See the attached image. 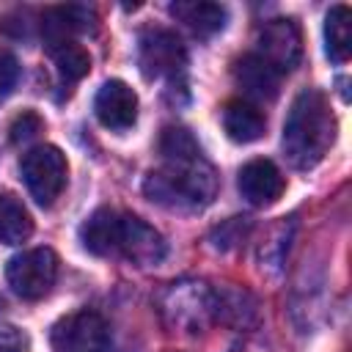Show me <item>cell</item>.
I'll use <instances>...</instances> for the list:
<instances>
[{
  "label": "cell",
  "instance_id": "cell-4",
  "mask_svg": "<svg viewBox=\"0 0 352 352\" xmlns=\"http://www.w3.org/2000/svg\"><path fill=\"white\" fill-rule=\"evenodd\" d=\"M19 173H22V182L30 192V198L38 204V206H52L55 198L63 192L66 187V176H69V165H66V157L58 146H36L30 148L22 162H19Z\"/></svg>",
  "mask_w": 352,
  "mask_h": 352
},
{
  "label": "cell",
  "instance_id": "cell-6",
  "mask_svg": "<svg viewBox=\"0 0 352 352\" xmlns=\"http://www.w3.org/2000/svg\"><path fill=\"white\" fill-rule=\"evenodd\" d=\"M55 352H110V327L96 311H74L52 324Z\"/></svg>",
  "mask_w": 352,
  "mask_h": 352
},
{
  "label": "cell",
  "instance_id": "cell-14",
  "mask_svg": "<svg viewBox=\"0 0 352 352\" xmlns=\"http://www.w3.org/2000/svg\"><path fill=\"white\" fill-rule=\"evenodd\" d=\"M223 129L234 143H253L264 135L267 121L256 104L245 99H231L223 107Z\"/></svg>",
  "mask_w": 352,
  "mask_h": 352
},
{
  "label": "cell",
  "instance_id": "cell-12",
  "mask_svg": "<svg viewBox=\"0 0 352 352\" xmlns=\"http://www.w3.org/2000/svg\"><path fill=\"white\" fill-rule=\"evenodd\" d=\"M234 80L245 96L258 102H272L280 91V74L256 52H248L234 63Z\"/></svg>",
  "mask_w": 352,
  "mask_h": 352
},
{
  "label": "cell",
  "instance_id": "cell-11",
  "mask_svg": "<svg viewBox=\"0 0 352 352\" xmlns=\"http://www.w3.org/2000/svg\"><path fill=\"white\" fill-rule=\"evenodd\" d=\"M236 187L250 206H270L283 195L286 179L272 160H250L239 168Z\"/></svg>",
  "mask_w": 352,
  "mask_h": 352
},
{
  "label": "cell",
  "instance_id": "cell-17",
  "mask_svg": "<svg viewBox=\"0 0 352 352\" xmlns=\"http://www.w3.org/2000/svg\"><path fill=\"white\" fill-rule=\"evenodd\" d=\"M33 234V217L22 198L14 192H0V242L22 245Z\"/></svg>",
  "mask_w": 352,
  "mask_h": 352
},
{
  "label": "cell",
  "instance_id": "cell-19",
  "mask_svg": "<svg viewBox=\"0 0 352 352\" xmlns=\"http://www.w3.org/2000/svg\"><path fill=\"white\" fill-rule=\"evenodd\" d=\"M44 129V121L38 118V113H33V110H25V113H19L16 118H14V124H11V143H28V140H33L38 132Z\"/></svg>",
  "mask_w": 352,
  "mask_h": 352
},
{
  "label": "cell",
  "instance_id": "cell-2",
  "mask_svg": "<svg viewBox=\"0 0 352 352\" xmlns=\"http://www.w3.org/2000/svg\"><path fill=\"white\" fill-rule=\"evenodd\" d=\"M336 140V116L327 96L316 88H305L294 96L283 121V157L297 170H311L324 160Z\"/></svg>",
  "mask_w": 352,
  "mask_h": 352
},
{
  "label": "cell",
  "instance_id": "cell-7",
  "mask_svg": "<svg viewBox=\"0 0 352 352\" xmlns=\"http://www.w3.org/2000/svg\"><path fill=\"white\" fill-rule=\"evenodd\" d=\"M138 63H140V72L148 80H160V77L173 80L187 66V50H184L182 38L173 30L154 28V30H146L140 36Z\"/></svg>",
  "mask_w": 352,
  "mask_h": 352
},
{
  "label": "cell",
  "instance_id": "cell-9",
  "mask_svg": "<svg viewBox=\"0 0 352 352\" xmlns=\"http://www.w3.org/2000/svg\"><path fill=\"white\" fill-rule=\"evenodd\" d=\"M116 256H124L126 261H132L138 267L160 264L165 256V239L146 220H140L135 214H118Z\"/></svg>",
  "mask_w": 352,
  "mask_h": 352
},
{
  "label": "cell",
  "instance_id": "cell-5",
  "mask_svg": "<svg viewBox=\"0 0 352 352\" xmlns=\"http://www.w3.org/2000/svg\"><path fill=\"white\" fill-rule=\"evenodd\" d=\"M58 275V256L50 248H33L16 253L6 267V280L11 292L22 300H41Z\"/></svg>",
  "mask_w": 352,
  "mask_h": 352
},
{
  "label": "cell",
  "instance_id": "cell-16",
  "mask_svg": "<svg viewBox=\"0 0 352 352\" xmlns=\"http://www.w3.org/2000/svg\"><path fill=\"white\" fill-rule=\"evenodd\" d=\"M324 50L333 63H346L352 55V11L338 3L324 16Z\"/></svg>",
  "mask_w": 352,
  "mask_h": 352
},
{
  "label": "cell",
  "instance_id": "cell-10",
  "mask_svg": "<svg viewBox=\"0 0 352 352\" xmlns=\"http://www.w3.org/2000/svg\"><path fill=\"white\" fill-rule=\"evenodd\" d=\"M94 113L102 126L124 132L138 121V94L124 80H107L94 96Z\"/></svg>",
  "mask_w": 352,
  "mask_h": 352
},
{
  "label": "cell",
  "instance_id": "cell-8",
  "mask_svg": "<svg viewBox=\"0 0 352 352\" xmlns=\"http://www.w3.org/2000/svg\"><path fill=\"white\" fill-rule=\"evenodd\" d=\"M258 58H264L278 74L292 72L302 55V36L294 19H270L258 28Z\"/></svg>",
  "mask_w": 352,
  "mask_h": 352
},
{
  "label": "cell",
  "instance_id": "cell-20",
  "mask_svg": "<svg viewBox=\"0 0 352 352\" xmlns=\"http://www.w3.org/2000/svg\"><path fill=\"white\" fill-rule=\"evenodd\" d=\"M19 80V63L8 50H0V99H6Z\"/></svg>",
  "mask_w": 352,
  "mask_h": 352
},
{
  "label": "cell",
  "instance_id": "cell-21",
  "mask_svg": "<svg viewBox=\"0 0 352 352\" xmlns=\"http://www.w3.org/2000/svg\"><path fill=\"white\" fill-rule=\"evenodd\" d=\"M0 352H28V338L16 327L3 324L0 327Z\"/></svg>",
  "mask_w": 352,
  "mask_h": 352
},
{
  "label": "cell",
  "instance_id": "cell-3",
  "mask_svg": "<svg viewBox=\"0 0 352 352\" xmlns=\"http://www.w3.org/2000/svg\"><path fill=\"white\" fill-rule=\"evenodd\" d=\"M160 311L170 330L195 336L214 319V292L201 280L170 283L160 297Z\"/></svg>",
  "mask_w": 352,
  "mask_h": 352
},
{
  "label": "cell",
  "instance_id": "cell-22",
  "mask_svg": "<svg viewBox=\"0 0 352 352\" xmlns=\"http://www.w3.org/2000/svg\"><path fill=\"white\" fill-rule=\"evenodd\" d=\"M228 352H270V346H267L264 341H258V338L248 336V338H239Z\"/></svg>",
  "mask_w": 352,
  "mask_h": 352
},
{
  "label": "cell",
  "instance_id": "cell-13",
  "mask_svg": "<svg viewBox=\"0 0 352 352\" xmlns=\"http://www.w3.org/2000/svg\"><path fill=\"white\" fill-rule=\"evenodd\" d=\"M118 214L116 209H96L80 226V242L94 256H116V234H118Z\"/></svg>",
  "mask_w": 352,
  "mask_h": 352
},
{
  "label": "cell",
  "instance_id": "cell-1",
  "mask_svg": "<svg viewBox=\"0 0 352 352\" xmlns=\"http://www.w3.org/2000/svg\"><path fill=\"white\" fill-rule=\"evenodd\" d=\"M162 165L143 179V192L157 206L170 212H198L217 192L214 168L201 154V146L184 126H168L160 138Z\"/></svg>",
  "mask_w": 352,
  "mask_h": 352
},
{
  "label": "cell",
  "instance_id": "cell-15",
  "mask_svg": "<svg viewBox=\"0 0 352 352\" xmlns=\"http://www.w3.org/2000/svg\"><path fill=\"white\" fill-rule=\"evenodd\" d=\"M170 14L184 22L195 36L201 38H209L214 33H220L226 28V19H228V11L226 6L220 3H204V0H192V3H173L170 6Z\"/></svg>",
  "mask_w": 352,
  "mask_h": 352
},
{
  "label": "cell",
  "instance_id": "cell-18",
  "mask_svg": "<svg viewBox=\"0 0 352 352\" xmlns=\"http://www.w3.org/2000/svg\"><path fill=\"white\" fill-rule=\"evenodd\" d=\"M52 58H55V66H58V74L66 80V82H77L82 80L88 72H91V55L82 44L77 41H66L60 47L52 50Z\"/></svg>",
  "mask_w": 352,
  "mask_h": 352
}]
</instances>
